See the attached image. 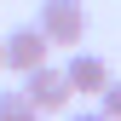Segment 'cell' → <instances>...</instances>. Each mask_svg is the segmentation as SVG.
Segmentation results:
<instances>
[{
    "label": "cell",
    "instance_id": "obj_1",
    "mask_svg": "<svg viewBox=\"0 0 121 121\" xmlns=\"http://www.w3.org/2000/svg\"><path fill=\"white\" fill-rule=\"evenodd\" d=\"M35 29L52 40V46H81V35H86V6H81V0H40Z\"/></svg>",
    "mask_w": 121,
    "mask_h": 121
},
{
    "label": "cell",
    "instance_id": "obj_2",
    "mask_svg": "<svg viewBox=\"0 0 121 121\" xmlns=\"http://www.w3.org/2000/svg\"><path fill=\"white\" fill-rule=\"evenodd\" d=\"M23 92H29V104H35L40 115H58V110H69V81H64V69H52V64H40V69H29L23 75Z\"/></svg>",
    "mask_w": 121,
    "mask_h": 121
},
{
    "label": "cell",
    "instance_id": "obj_3",
    "mask_svg": "<svg viewBox=\"0 0 121 121\" xmlns=\"http://www.w3.org/2000/svg\"><path fill=\"white\" fill-rule=\"evenodd\" d=\"M0 46H6V69H12V75H29V69H40V64H46L52 40L40 35L35 23H29V29H12V35H0Z\"/></svg>",
    "mask_w": 121,
    "mask_h": 121
},
{
    "label": "cell",
    "instance_id": "obj_4",
    "mask_svg": "<svg viewBox=\"0 0 121 121\" xmlns=\"http://www.w3.org/2000/svg\"><path fill=\"white\" fill-rule=\"evenodd\" d=\"M64 81H69L75 98H98L104 86H110V64H104L98 52H75L69 64H64Z\"/></svg>",
    "mask_w": 121,
    "mask_h": 121
},
{
    "label": "cell",
    "instance_id": "obj_5",
    "mask_svg": "<svg viewBox=\"0 0 121 121\" xmlns=\"http://www.w3.org/2000/svg\"><path fill=\"white\" fill-rule=\"evenodd\" d=\"M0 121H40V110L29 104V92H0Z\"/></svg>",
    "mask_w": 121,
    "mask_h": 121
},
{
    "label": "cell",
    "instance_id": "obj_6",
    "mask_svg": "<svg viewBox=\"0 0 121 121\" xmlns=\"http://www.w3.org/2000/svg\"><path fill=\"white\" fill-rule=\"evenodd\" d=\"M98 110L110 115V121H121V75H110V86L98 92Z\"/></svg>",
    "mask_w": 121,
    "mask_h": 121
},
{
    "label": "cell",
    "instance_id": "obj_7",
    "mask_svg": "<svg viewBox=\"0 0 121 121\" xmlns=\"http://www.w3.org/2000/svg\"><path fill=\"white\" fill-rule=\"evenodd\" d=\"M69 121H110L104 110H81V115H69Z\"/></svg>",
    "mask_w": 121,
    "mask_h": 121
},
{
    "label": "cell",
    "instance_id": "obj_8",
    "mask_svg": "<svg viewBox=\"0 0 121 121\" xmlns=\"http://www.w3.org/2000/svg\"><path fill=\"white\" fill-rule=\"evenodd\" d=\"M0 69H6V46H0Z\"/></svg>",
    "mask_w": 121,
    "mask_h": 121
}]
</instances>
